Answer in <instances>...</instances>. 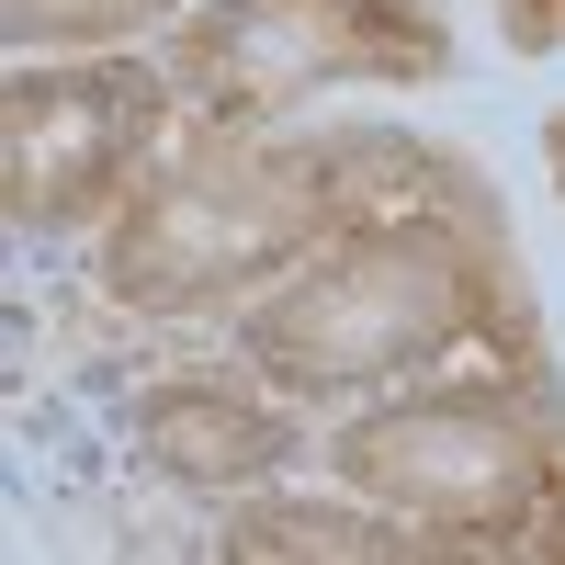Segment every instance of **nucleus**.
Wrapping results in <instances>:
<instances>
[{
	"label": "nucleus",
	"mask_w": 565,
	"mask_h": 565,
	"mask_svg": "<svg viewBox=\"0 0 565 565\" xmlns=\"http://www.w3.org/2000/svg\"><path fill=\"white\" fill-rule=\"evenodd\" d=\"M430 193H476V170L430 136L396 125H204L181 148H159V170L114 204L90 282L125 317L193 328V317H238L260 306L282 271H306L340 226L385 215V204H430Z\"/></svg>",
	"instance_id": "f257e3e1"
},
{
	"label": "nucleus",
	"mask_w": 565,
	"mask_h": 565,
	"mask_svg": "<svg viewBox=\"0 0 565 565\" xmlns=\"http://www.w3.org/2000/svg\"><path fill=\"white\" fill-rule=\"evenodd\" d=\"M238 362L295 407H362L463 362H554L498 193H430L340 226L306 271L238 306Z\"/></svg>",
	"instance_id": "f03ea898"
},
{
	"label": "nucleus",
	"mask_w": 565,
	"mask_h": 565,
	"mask_svg": "<svg viewBox=\"0 0 565 565\" xmlns=\"http://www.w3.org/2000/svg\"><path fill=\"white\" fill-rule=\"evenodd\" d=\"M328 476L418 521L441 554L565 565V385L554 362H463L385 385L328 430Z\"/></svg>",
	"instance_id": "7ed1b4c3"
},
{
	"label": "nucleus",
	"mask_w": 565,
	"mask_h": 565,
	"mask_svg": "<svg viewBox=\"0 0 565 565\" xmlns=\"http://www.w3.org/2000/svg\"><path fill=\"white\" fill-rule=\"evenodd\" d=\"M159 57L181 79V114L271 125L306 90L441 79L452 68V23H441V0H193L159 34Z\"/></svg>",
	"instance_id": "20e7f679"
},
{
	"label": "nucleus",
	"mask_w": 565,
	"mask_h": 565,
	"mask_svg": "<svg viewBox=\"0 0 565 565\" xmlns=\"http://www.w3.org/2000/svg\"><path fill=\"white\" fill-rule=\"evenodd\" d=\"M181 114L170 57H12L0 79V204L23 238H103L114 204L159 170Z\"/></svg>",
	"instance_id": "39448f33"
},
{
	"label": "nucleus",
	"mask_w": 565,
	"mask_h": 565,
	"mask_svg": "<svg viewBox=\"0 0 565 565\" xmlns=\"http://www.w3.org/2000/svg\"><path fill=\"white\" fill-rule=\"evenodd\" d=\"M125 441H136L148 476L193 487V498H249V487H271L282 463L306 452L295 396L260 385L249 362L238 373H148V385L125 396Z\"/></svg>",
	"instance_id": "423d86ee"
},
{
	"label": "nucleus",
	"mask_w": 565,
	"mask_h": 565,
	"mask_svg": "<svg viewBox=\"0 0 565 565\" xmlns=\"http://www.w3.org/2000/svg\"><path fill=\"white\" fill-rule=\"evenodd\" d=\"M215 554H238V565H282V554H317V565H340V554H362V565H418V554H441L418 521H396V509H373V498H238L226 509V532H215Z\"/></svg>",
	"instance_id": "0eeeda50"
},
{
	"label": "nucleus",
	"mask_w": 565,
	"mask_h": 565,
	"mask_svg": "<svg viewBox=\"0 0 565 565\" xmlns=\"http://www.w3.org/2000/svg\"><path fill=\"white\" fill-rule=\"evenodd\" d=\"M193 0H0V34L12 57H103V45L170 34Z\"/></svg>",
	"instance_id": "6e6552de"
},
{
	"label": "nucleus",
	"mask_w": 565,
	"mask_h": 565,
	"mask_svg": "<svg viewBox=\"0 0 565 565\" xmlns=\"http://www.w3.org/2000/svg\"><path fill=\"white\" fill-rule=\"evenodd\" d=\"M498 34L521 45V57H554L565 45V0H498Z\"/></svg>",
	"instance_id": "1a4fd4ad"
},
{
	"label": "nucleus",
	"mask_w": 565,
	"mask_h": 565,
	"mask_svg": "<svg viewBox=\"0 0 565 565\" xmlns=\"http://www.w3.org/2000/svg\"><path fill=\"white\" fill-rule=\"evenodd\" d=\"M543 170H554V193H565V114L543 125Z\"/></svg>",
	"instance_id": "9d476101"
}]
</instances>
